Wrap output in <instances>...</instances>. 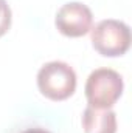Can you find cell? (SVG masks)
Here are the masks:
<instances>
[{
	"instance_id": "obj_1",
	"label": "cell",
	"mask_w": 132,
	"mask_h": 133,
	"mask_svg": "<svg viewBox=\"0 0 132 133\" xmlns=\"http://www.w3.org/2000/svg\"><path fill=\"white\" fill-rule=\"evenodd\" d=\"M124 90L123 77L118 71L112 68H97L93 70L84 87V93L90 107L95 108H110L121 98Z\"/></svg>"
},
{
	"instance_id": "obj_2",
	"label": "cell",
	"mask_w": 132,
	"mask_h": 133,
	"mask_svg": "<svg viewBox=\"0 0 132 133\" xmlns=\"http://www.w3.org/2000/svg\"><path fill=\"white\" fill-rule=\"evenodd\" d=\"M37 87L51 101H64L76 90V73L62 61H51L37 71Z\"/></svg>"
},
{
	"instance_id": "obj_3",
	"label": "cell",
	"mask_w": 132,
	"mask_h": 133,
	"mask_svg": "<svg viewBox=\"0 0 132 133\" xmlns=\"http://www.w3.org/2000/svg\"><path fill=\"white\" fill-rule=\"evenodd\" d=\"M93 48L101 56H123L131 46V28L117 19H104L90 30Z\"/></svg>"
},
{
	"instance_id": "obj_4",
	"label": "cell",
	"mask_w": 132,
	"mask_h": 133,
	"mask_svg": "<svg viewBox=\"0 0 132 133\" xmlns=\"http://www.w3.org/2000/svg\"><path fill=\"white\" fill-rule=\"evenodd\" d=\"M55 25L67 37H81L93 26V14L90 8L81 2H68L62 5L55 17Z\"/></svg>"
},
{
	"instance_id": "obj_5",
	"label": "cell",
	"mask_w": 132,
	"mask_h": 133,
	"mask_svg": "<svg viewBox=\"0 0 132 133\" xmlns=\"http://www.w3.org/2000/svg\"><path fill=\"white\" fill-rule=\"evenodd\" d=\"M81 122L86 133H117V115L110 108L87 105L82 111Z\"/></svg>"
},
{
	"instance_id": "obj_6",
	"label": "cell",
	"mask_w": 132,
	"mask_h": 133,
	"mask_svg": "<svg viewBox=\"0 0 132 133\" xmlns=\"http://www.w3.org/2000/svg\"><path fill=\"white\" fill-rule=\"evenodd\" d=\"M11 20H13V14H11V8L8 2L0 0V37L9 30Z\"/></svg>"
},
{
	"instance_id": "obj_7",
	"label": "cell",
	"mask_w": 132,
	"mask_h": 133,
	"mask_svg": "<svg viewBox=\"0 0 132 133\" xmlns=\"http://www.w3.org/2000/svg\"><path fill=\"white\" fill-rule=\"evenodd\" d=\"M22 133H50V132L45 130V129H40V127H34V129H27Z\"/></svg>"
}]
</instances>
